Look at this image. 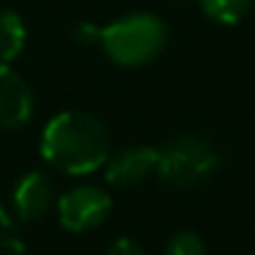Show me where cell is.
Returning <instances> with one entry per match:
<instances>
[{"mask_svg":"<svg viewBox=\"0 0 255 255\" xmlns=\"http://www.w3.org/2000/svg\"><path fill=\"white\" fill-rule=\"evenodd\" d=\"M0 255H25L23 233L3 205H0Z\"/></svg>","mask_w":255,"mask_h":255,"instance_id":"obj_10","label":"cell"},{"mask_svg":"<svg viewBox=\"0 0 255 255\" xmlns=\"http://www.w3.org/2000/svg\"><path fill=\"white\" fill-rule=\"evenodd\" d=\"M168 25L155 13H130L103 28L83 23L75 30L78 43L98 45L105 58L123 68H140L153 63L168 45Z\"/></svg>","mask_w":255,"mask_h":255,"instance_id":"obj_2","label":"cell"},{"mask_svg":"<svg viewBox=\"0 0 255 255\" xmlns=\"http://www.w3.org/2000/svg\"><path fill=\"white\" fill-rule=\"evenodd\" d=\"M55 185L50 180V175H45L43 170H30L25 173L13 190V208L15 215L23 223H35L43 220L53 205H55Z\"/></svg>","mask_w":255,"mask_h":255,"instance_id":"obj_7","label":"cell"},{"mask_svg":"<svg viewBox=\"0 0 255 255\" xmlns=\"http://www.w3.org/2000/svg\"><path fill=\"white\" fill-rule=\"evenodd\" d=\"M105 255H145V250L133 238H118V240L110 243V248H108Z\"/></svg>","mask_w":255,"mask_h":255,"instance_id":"obj_12","label":"cell"},{"mask_svg":"<svg viewBox=\"0 0 255 255\" xmlns=\"http://www.w3.org/2000/svg\"><path fill=\"white\" fill-rule=\"evenodd\" d=\"M220 168L218 148L195 133H183L170 138L158 148V175L178 188H193L208 180Z\"/></svg>","mask_w":255,"mask_h":255,"instance_id":"obj_3","label":"cell"},{"mask_svg":"<svg viewBox=\"0 0 255 255\" xmlns=\"http://www.w3.org/2000/svg\"><path fill=\"white\" fill-rule=\"evenodd\" d=\"M28 40V28L20 13L0 10V63H13Z\"/></svg>","mask_w":255,"mask_h":255,"instance_id":"obj_8","label":"cell"},{"mask_svg":"<svg viewBox=\"0 0 255 255\" xmlns=\"http://www.w3.org/2000/svg\"><path fill=\"white\" fill-rule=\"evenodd\" d=\"M105 180L113 188L130 190L145 183L150 175L158 173V148L153 145H130L123 148L105 160Z\"/></svg>","mask_w":255,"mask_h":255,"instance_id":"obj_5","label":"cell"},{"mask_svg":"<svg viewBox=\"0 0 255 255\" xmlns=\"http://www.w3.org/2000/svg\"><path fill=\"white\" fill-rule=\"evenodd\" d=\"M35 110V98L25 78L10 68V63H0V128L18 130L28 125Z\"/></svg>","mask_w":255,"mask_h":255,"instance_id":"obj_6","label":"cell"},{"mask_svg":"<svg viewBox=\"0 0 255 255\" xmlns=\"http://www.w3.org/2000/svg\"><path fill=\"white\" fill-rule=\"evenodd\" d=\"M165 255H205V240L193 230H178L168 240Z\"/></svg>","mask_w":255,"mask_h":255,"instance_id":"obj_11","label":"cell"},{"mask_svg":"<svg viewBox=\"0 0 255 255\" xmlns=\"http://www.w3.org/2000/svg\"><path fill=\"white\" fill-rule=\"evenodd\" d=\"M58 220L68 233H88L103 225L113 210V198L105 188L85 183L63 193L58 200Z\"/></svg>","mask_w":255,"mask_h":255,"instance_id":"obj_4","label":"cell"},{"mask_svg":"<svg viewBox=\"0 0 255 255\" xmlns=\"http://www.w3.org/2000/svg\"><path fill=\"white\" fill-rule=\"evenodd\" d=\"M113 140L105 123L83 110L53 115L40 135V155L65 175H90L105 165Z\"/></svg>","mask_w":255,"mask_h":255,"instance_id":"obj_1","label":"cell"},{"mask_svg":"<svg viewBox=\"0 0 255 255\" xmlns=\"http://www.w3.org/2000/svg\"><path fill=\"white\" fill-rule=\"evenodd\" d=\"M203 15L218 25H238L248 10L250 0H198Z\"/></svg>","mask_w":255,"mask_h":255,"instance_id":"obj_9","label":"cell"}]
</instances>
